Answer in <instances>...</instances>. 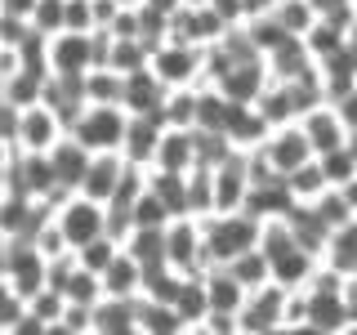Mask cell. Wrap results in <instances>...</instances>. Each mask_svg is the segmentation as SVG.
<instances>
[{
	"instance_id": "5",
	"label": "cell",
	"mask_w": 357,
	"mask_h": 335,
	"mask_svg": "<svg viewBox=\"0 0 357 335\" xmlns=\"http://www.w3.org/2000/svg\"><path fill=\"white\" fill-rule=\"evenodd\" d=\"M148 67L161 76L165 89H178V85H206V50L197 45H183V40H161L152 50Z\"/></svg>"
},
{
	"instance_id": "16",
	"label": "cell",
	"mask_w": 357,
	"mask_h": 335,
	"mask_svg": "<svg viewBox=\"0 0 357 335\" xmlns=\"http://www.w3.org/2000/svg\"><path fill=\"white\" fill-rule=\"evenodd\" d=\"M126 165L130 161L121 152H89V165H85L81 188H76V193H85V197H94V201H112L121 174H126Z\"/></svg>"
},
{
	"instance_id": "42",
	"label": "cell",
	"mask_w": 357,
	"mask_h": 335,
	"mask_svg": "<svg viewBox=\"0 0 357 335\" xmlns=\"http://www.w3.org/2000/svg\"><path fill=\"white\" fill-rule=\"evenodd\" d=\"M312 206H317V215L331 223V232L340 228V223H349V219H353V206L344 201V193H340V188H326V193H321L317 201H312Z\"/></svg>"
},
{
	"instance_id": "51",
	"label": "cell",
	"mask_w": 357,
	"mask_h": 335,
	"mask_svg": "<svg viewBox=\"0 0 357 335\" xmlns=\"http://www.w3.org/2000/svg\"><path fill=\"white\" fill-rule=\"evenodd\" d=\"M349 335H357V318H353V327H349Z\"/></svg>"
},
{
	"instance_id": "6",
	"label": "cell",
	"mask_w": 357,
	"mask_h": 335,
	"mask_svg": "<svg viewBox=\"0 0 357 335\" xmlns=\"http://www.w3.org/2000/svg\"><path fill=\"white\" fill-rule=\"evenodd\" d=\"M165 264L178 268V273H206L210 268L201 215H174L165 223Z\"/></svg>"
},
{
	"instance_id": "4",
	"label": "cell",
	"mask_w": 357,
	"mask_h": 335,
	"mask_svg": "<svg viewBox=\"0 0 357 335\" xmlns=\"http://www.w3.org/2000/svg\"><path fill=\"white\" fill-rule=\"evenodd\" d=\"M54 223L63 228L67 246L81 251L85 241H94V237L107 232V201H94L85 193H67L59 206H54Z\"/></svg>"
},
{
	"instance_id": "49",
	"label": "cell",
	"mask_w": 357,
	"mask_h": 335,
	"mask_svg": "<svg viewBox=\"0 0 357 335\" xmlns=\"http://www.w3.org/2000/svg\"><path fill=\"white\" fill-rule=\"evenodd\" d=\"M349 152L357 156V130H349Z\"/></svg>"
},
{
	"instance_id": "12",
	"label": "cell",
	"mask_w": 357,
	"mask_h": 335,
	"mask_svg": "<svg viewBox=\"0 0 357 335\" xmlns=\"http://www.w3.org/2000/svg\"><path fill=\"white\" fill-rule=\"evenodd\" d=\"M259 152L268 156V165H273L277 174H290V170H299L304 161H312V143H308V134L299 130V121H290V126H277V130H268V139L259 143Z\"/></svg>"
},
{
	"instance_id": "34",
	"label": "cell",
	"mask_w": 357,
	"mask_h": 335,
	"mask_svg": "<svg viewBox=\"0 0 357 335\" xmlns=\"http://www.w3.org/2000/svg\"><path fill=\"white\" fill-rule=\"evenodd\" d=\"M232 277H237V282L245 286V290H255V286H264V282H273V273H268V260H264V251L259 246H250V251H241V255H232L228 264Z\"/></svg>"
},
{
	"instance_id": "43",
	"label": "cell",
	"mask_w": 357,
	"mask_h": 335,
	"mask_svg": "<svg viewBox=\"0 0 357 335\" xmlns=\"http://www.w3.org/2000/svg\"><path fill=\"white\" fill-rule=\"evenodd\" d=\"M22 308H27V299L9 286V277H0V335H9V327L22 318Z\"/></svg>"
},
{
	"instance_id": "10",
	"label": "cell",
	"mask_w": 357,
	"mask_h": 335,
	"mask_svg": "<svg viewBox=\"0 0 357 335\" xmlns=\"http://www.w3.org/2000/svg\"><path fill=\"white\" fill-rule=\"evenodd\" d=\"M63 134H67V126H63V117L50 103L18 107V134H14V148L18 152H50Z\"/></svg>"
},
{
	"instance_id": "26",
	"label": "cell",
	"mask_w": 357,
	"mask_h": 335,
	"mask_svg": "<svg viewBox=\"0 0 357 335\" xmlns=\"http://www.w3.org/2000/svg\"><path fill=\"white\" fill-rule=\"evenodd\" d=\"M139 335H188V327H183V318H178L174 304L139 295Z\"/></svg>"
},
{
	"instance_id": "22",
	"label": "cell",
	"mask_w": 357,
	"mask_h": 335,
	"mask_svg": "<svg viewBox=\"0 0 357 335\" xmlns=\"http://www.w3.org/2000/svg\"><path fill=\"white\" fill-rule=\"evenodd\" d=\"M103 295H121V299H139V290H143V264L134 260V255L121 251L116 260H112L103 273Z\"/></svg>"
},
{
	"instance_id": "39",
	"label": "cell",
	"mask_w": 357,
	"mask_h": 335,
	"mask_svg": "<svg viewBox=\"0 0 357 335\" xmlns=\"http://www.w3.org/2000/svg\"><path fill=\"white\" fill-rule=\"evenodd\" d=\"M317 161H321V170H326V179H331V188H344L349 179H357V156L349 152V143H344V148L321 152Z\"/></svg>"
},
{
	"instance_id": "17",
	"label": "cell",
	"mask_w": 357,
	"mask_h": 335,
	"mask_svg": "<svg viewBox=\"0 0 357 335\" xmlns=\"http://www.w3.org/2000/svg\"><path fill=\"white\" fill-rule=\"evenodd\" d=\"M245 103L228 98L219 85H197V126L192 130H215V134H228L232 117H237Z\"/></svg>"
},
{
	"instance_id": "41",
	"label": "cell",
	"mask_w": 357,
	"mask_h": 335,
	"mask_svg": "<svg viewBox=\"0 0 357 335\" xmlns=\"http://www.w3.org/2000/svg\"><path fill=\"white\" fill-rule=\"evenodd\" d=\"M31 27H36L40 36L63 31L67 27V0H36V9H31Z\"/></svg>"
},
{
	"instance_id": "8",
	"label": "cell",
	"mask_w": 357,
	"mask_h": 335,
	"mask_svg": "<svg viewBox=\"0 0 357 335\" xmlns=\"http://www.w3.org/2000/svg\"><path fill=\"white\" fill-rule=\"evenodd\" d=\"M5 277L22 299H31L40 286H50V260H45V251L36 241L14 237V241H5Z\"/></svg>"
},
{
	"instance_id": "33",
	"label": "cell",
	"mask_w": 357,
	"mask_h": 335,
	"mask_svg": "<svg viewBox=\"0 0 357 335\" xmlns=\"http://www.w3.org/2000/svg\"><path fill=\"white\" fill-rule=\"evenodd\" d=\"M286 188H290V197H295V201H317L331 188V179H326V170H321V161L312 156V161H304L299 170L286 174Z\"/></svg>"
},
{
	"instance_id": "3",
	"label": "cell",
	"mask_w": 357,
	"mask_h": 335,
	"mask_svg": "<svg viewBox=\"0 0 357 335\" xmlns=\"http://www.w3.org/2000/svg\"><path fill=\"white\" fill-rule=\"evenodd\" d=\"M206 228V255H210V268L215 264H228L232 255L259 246V219L250 210H232V215H206L201 219Z\"/></svg>"
},
{
	"instance_id": "32",
	"label": "cell",
	"mask_w": 357,
	"mask_h": 335,
	"mask_svg": "<svg viewBox=\"0 0 357 335\" xmlns=\"http://www.w3.org/2000/svg\"><path fill=\"white\" fill-rule=\"evenodd\" d=\"M161 121H165V126H178V130H192V126H197V85L165 89Z\"/></svg>"
},
{
	"instance_id": "40",
	"label": "cell",
	"mask_w": 357,
	"mask_h": 335,
	"mask_svg": "<svg viewBox=\"0 0 357 335\" xmlns=\"http://www.w3.org/2000/svg\"><path fill=\"white\" fill-rule=\"evenodd\" d=\"M116 255H121V241H116V237H107V232H103V237L85 241L81 251H76V260H81V264L89 268V273H103V268H107L112 260H116Z\"/></svg>"
},
{
	"instance_id": "11",
	"label": "cell",
	"mask_w": 357,
	"mask_h": 335,
	"mask_svg": "<svg viewBox=\"0 0 357 335\" xmlns=\"http://www.w3.org/2000/svg\"><path fill=\"white\" fill-rule=\"evenodd\" d=\"M215 184V210L210 215H232V210H245V197H250V170H245V152H228L210 174Z\"/></svg>"
},
{
	"instance_id": "52",
	"label": "cell",
	"mask_w": 357,
	"mask_h": 335,
	"mask_svg": "<svg viewBox=\"0 0 357 335\" xmlns=\"http://www.w3.org/2000/svg\"><path fill=\"white\" fill-rule=\"evenodd\" d=\"M0 246H5V232H0Z\"/></svg>"
},
{
	"instance_id": "23",
	"label": "cell",
	"mask_w": 357,
	"mask_h": 335,
	"mask_svg": "<svg viewBox=\"0 0 357 335\" xmlns=\"http://www.w3.org/2000/svg\"><path fill=\"white\" fill-rule=\"evenodd\" d=\"M174 308H178V318H183L188 335H197V331H201V322H206V313H210L206 277H201V273H188V277H183V286H178V295H174Z\"/></svg>"
},
{
	"instance_id": "45",
	"label": "cell",
	"mask_w": 357,
	"mask_h": 335,
	"mask_svg": "<svg viewBox=\"0 0 357 335\" xmlns=\"http://www.w3.org/2000/svg\"><path fill=\"white\" fill-rule=\"evenodd\" d=\"M9 335H50V327H45V322H40L31 308H22V318L9 327Z\"/></svg>"
},
{
	"instance_id": "21",
	"label": "cell",
	"mask_w": 357,
	"mask_h": 335,
	"mask_svg": "<svg viewBox=\"0 0 357 335\" xmlns=\"http://www.w3.org/2000/svg\"><path fill=\"white\" fill-rule=\"evenodd\" d=\"M50 161H54V179H59V188H63V193H76L85 165H89V152L72 139V134H63V139L50 148Z\"/></svg>"
},
{
	"instance_id": "9",
	"label": "cell",
	"mask_w": 357,
	"mask_h": 335,
	"mask_svg": "<svg viewBox=\"0 0 357 335\" xmlns=\"http://www.w3.org/2000/svg\"><path fill=\"white\" fill-rule=\"evenodd\" d=\"M45 59H50V72L54 76H85L89 67H98V45H94V31H54L50 45H45Z\"/></svg>"
},
{
	"instance_id": "46",
	"label": "cell",
	"mask_w": 357,
	"mask_h": 335,
	"mask_svg": "<svg viewBox=\"0 0 357 335\" xmlns=\"http://www.w3.org/2000/svg\"><path fill=\"white\" fill-rule=\"evenodd\" d=\"M31 9H36V0H0V14H14L27 22H31Z\"/></svg>"
},
{
	"instance_id": "27",
	"label": "cell",
	"mask_w": 357,
	"mask_h": 335,
	"mask_svg": "<svg viewBox=\"0 0 357 335\" xmlns=\"http://www.w3.org/2000/svg\"><path fill=\"white\" fill-rule=\"evenodd\" d=\"M121 251L134 255L143 268L165 264V228H130V237L121 241Z\"/></svg>"
},
{
	"instance_id": "1",
	"label": "cell",
	"mask_w": 357,
	"mask_h": 335,
	"mask_svg": "<svg viewBox=\"0 0 357 335\" xmlns=\"http://www.w3.org/2000/svg\"><path fill=\"white\" fill-rule=\"evenodd\" d=\"M259 251H264V260H268L273 282H282V286H308L312 268L321 264L317 255H308L304 246L295 241V232H290L286 215L259 219Z\"/></svg>"
},
{
	"instance_id": "7",
	"label": "cell",
	"mask_w": 357,
	"mask_h": 335,
	"mask_svg": "<svg viewBox=\"0 0 357 335\" xmlns=\"http://www.w3.org/2000/svg\"><path fill=\"white\" fill-rule=\"evenodd\" d=\"M282 313H286L282 282H264L245 290V304L237 308V335H277L282 331Z\"/></svg>"
},
{
	"instance_id": "28",
	"label": "cell",
	"mask_w": 357,
	"mask_h": 335,
	"mask_svg": "<svg viewBox=\"0 0 357 335\" xmlns=\"http://www.w3.org/2000/svg\"><path fill=\"white\" fill-rule=\"evenodd\" d=\"M255 107H259V117L268 121V126H290V121H299V112H295V98H290V89L282 81H268V89L259 98H255Z\"/></svg>"
},
{
	"instance_id": "38",
	"label": "cell",
	"mask_w": 357,
	"mask_h": 335,
	"mask_svg": "<svg viewBox=\"0 0 357 335\" xmlns=\"http://www.w3.org/2000/svg\"><path fill=\"white\" fill-rule=\"evenodd\" d=\"M27 308L36 313L45 327H50V335H54V327H59V318H63V308H67V295H63L59 286H40L36 295L27 299Z\"/></svg>"
},
{
	"instance_id": "44",
	"label": "cell",
	"mask_w": 357,
	"mask_h": 335,
	"mask_svg": "<svg viewBox=\"0 0 357 335\" xmlns=\"http://www.w3.org/2000/svg\"><path fill=\"white\" fill-rule=\"evenodd\" d=\"M67 27L72 31H94V9H89V0H67Z\"/></svg>"
},
{
	"instance_id": "31",
	"label": "cell",
	"mask_w": 357,
	"mask_h": 335,
	"mask_svg": "<svg viewBox=\"0 0 357 335\" xmlns=\"http://www.w3.org/2000/svg\"><path fill=\"white\" fill-rule=\"evenodd\" d=\"M148 59H152V50L139 36H112L103 67H116L121 76H130V72H139V67H148Z\"/></svg>"
},
{
	"instance_id": "36",
	"label": "cell",
	"mask_w": 357,
	"mask_h": 335,
	"mask_svg": "<svg viewBox=\"0 0 357 335\" xmlns=\"http://www.w3.org/2000/svg\"><path fill=\"white\" fill-rule=\"evenodd\" d=\"M241 22H245V31H250L255 50H259L264 59H268V54H273L282 40H290V31H286V27H282V22H277L273 14H268V9H264V14H250V18H241Z\"/></svg>"
},
{
	"instance_id": "14",
	"label": "cell",
	"mask_w": 357,
	"mask_h": 335,
	"mask_svg": "<svg viewBox=\"0 0 357 335\" xmlns=\"http://www.w3.org/2000/svg\"><path fill=\"white\" fill-rule=\"evenodd\" d=\"M268 81H273V72H268V59L259 54V59H241L232 63L228 72H219L210 85H219L228 98H237V103H255V98L268 89Z\"/></svg>"
},
{
	"instance_id": "20",
	"label": "cell",
	"mask_w": 357,
	"mask_h": 335,
	"mask_svg": "<svg viewBox=\"0 0 357 335\" xmlns=\"http://www.w3.org/2000/svg\"><path fill=\"white\" fill-rule=\"evenodd\" d=\"M161 103H165V85L152 67H139V72L126 76V94H121L126 112H161Z\"/></svg>"
},
{
	"instance_id": "48",
	"label": "cell",
	"mask_w": 357,
	"mask_h": 335,
	"mask_svg": "<svg viewBox=\"0 0 357 335\" xmlns=\"http://www.w3.org/2000/svg\"><path fill=\"white\" fill-rule=\"evenodd\" d=\"M340 193H344V201H349V206H353V215H357V179H349V184H344Z\"/></svg>"
},
{
	"instance_id": "25",
	"label": "cell",
	"mask_w": 357,
	"mask_h": 335,
	"mask_svg": "<svg viewBox=\"0 0 357 335\" xmlns=\"http://www.w3.org/2000/svg\"><path fill=\"white\" fill-rule=\"evenodd\" d=\"M321 264H331L335 273H344V277H353V273H357V215H353L349 223H340V228L331 232Z\"/></svg>"
},
{
	"instance_id": "2",
	"label": "cell",
	"mask_w": 357,
	"mask_h": 335,
	"mask_svg": "<svg viewBox=\"0 0 357 335\" xmlns=\"http://www.w3.org/2000/svg\"><path fill=\"white\" fill-rule=\"evenodd\" d=\"M126 121H130V112L121 103H85L81 117L67 126V134H72L85 152H121Z\"/></svg>"
},
{
	"instance_id": "47",
	"label": "cell",
	"mask_w": 357,
	"mask_h": 335,
	"mask_svg": "<svg viewBox=\"0 0 357 335\" xmlns=\"http://www.w3.org/2000/svg\"><path fill=\"white\" fill-rule=\"evenodd\" d=\"M139 5H152V9H161V14H174L183 0H139Z\"/></svg>"
},
{
	"instance_id": "37",
	"label": "cell",
	"mask_w": 357,
	"mask_h": 335,
	"mask_svg": "<svg viewBox=\"0 0 357 335\" xmlns=\"http://www.w3.org/2000/svg\"><path fill=\"white\" fill-rule=\"evenodd\" d=\"M130 219H134V228H165L174 215L161 206V197H156L152 188H143V193L134 197V206H130Z\"/></svg>"
},
{
	"instance_id": "50",
	"label": "cell",
	"mask_w": 357,
	"mask_h": 335,
	"mask_svg": "<svg viewBox=\"0 0 357 335\" xmlns=\"http://www.w3.org/2000/svg\"><path fill=\"white\" fill-rule=\"evenodd\" d=\"M349 9H353V18H357V0H349Z\"/></svg>"
},
{
	"instance_id": "24",
	"label": "cell",
	"mask_w": 357,
	"mask_h": 335,
	"mask_svg": "<svg viewBox=\"0 0 357 335\" xmlns=\"http://www.w3.org/2000/svg\"><path fill=\"white\" fill-rule=\"evenodd\" d=\"M148 188L156 197H161V206L170 210V215H192L188 210V170H148Z\"/></svg>"
},
{
	"instance_id": "19",
	"label": "cell",
	"mask_w": 357,
	"mask_h": 335,
	"mask_svg": "<svg viewBox=\"0 0 357 335\" xmlns=\"http://www.w3.org/2000/svg\"><path fill=\"white\" fill-rule=\"evenodd\" d=\"M94 335H139V299L103 295L94 304Z\"/></svg>"
},
{
	"instance_id": "18",
	"label": "cell",
	"mask_w": 357,
	"mask_h": 335,
	"mask_svg": "<svg viewBox=\"0 0 357 335\" xmlns=\"http://www.w3.org/2000/svg\"><path fill=\"white\" fill-rule=\"evenodd\" d=\"M152 165H156V170H192V165H197V130L165 126Z\"/></svg>"
},
{
	"instance_id": "35",
	"label": "cell",
	"mask_w": 357,
	"mask_h": 335,
	"mask_svg": "<svg viewBox=\"0 0 357 335\" xmlns=\"http://www.w3.org/2000/svg\"><path fill=\"white\" fill-rule=\"evenodd\" d=\"M268 14L282 22L290 36H304L312 22H317V5H312V0H277V5L268 9Z\"/></svg>"
},
{
	"instance_id": "13",
	"label": "cell",
	"mask_w": 357,
	"mask_h": 335,
	"mask_svg": "<svg viewBox=\"0 0 357 335\" xmlns=\"http://www.w3.org/2000/svg\"><path fill=\"white\" fill-rule=\"evenodd\" d=\"M161 112H130L126 121V139H121V156H126L130 165H143V170H152V156H156V143H161Z\"/></svg>"
},
{
	"instance_id": "29",
	"label": "cell",
	"mask_w": 357,
	"mask_h": 335,
	"mask_svg": "<svg viewBox=\"0 0 357 335\" xmlns=\"http://www.w3.org/2000/svg\"><path fill=\"white\" fill-rule=\"evenodd\" d=\"M45 81H50V72H31V67H14V72L5 76V98L14 107H31L40 103L45 94Z\"/></svg>"
},
{
	"instance_id": "15",
	"label": "cell",
	"mask_w": 357,
	"mask_h": 335,
	"mask_svg": "<svg viewBox=\"0 0 357 335\" xmlns=\"http://www.w3.org/2000/svg\"><path fill=\"white\" fill-rule=\"evenodd\" d=\"M299 130L308 134V143H312L317 156L349 143V126H344V117L335 112V103H312L304 117H299Z\"/></svg>"
},
{
	"instance_id": "30",
	"label": "cell",
	"mask_w": 357,
	"mask_h": 335,
	"mask_svg": "<svg viewBox=\"0 0 357 335\" xmlns=\"http://www.w3.org/2000/svg\"><path fill=\"white\" fill-rule=\"evenodd\" d=\"M121 94H126V76L116 67L98 63L85 72V103H121Z\"/></svg>"
}]
</instances>
